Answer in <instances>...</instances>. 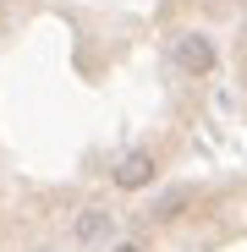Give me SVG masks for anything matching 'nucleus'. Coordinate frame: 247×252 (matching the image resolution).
I'll list each match as a JSON object with an SVG mask.
<instances>
[{"label": "nucleus", "instance_id": "nucleus-1", "mask_svg": "<svg viewBox=\"0 0 247 252\" xmlns=\"http://www.w3.org/2000/svg\"><path fill=\"white\" fill-rule=\"evenodd\" d=\"M171 61H176L187 77H209V71L220 66V50H214L209 33H181L176 44H171Z\"/></svg>", "mask_w": 247, "mask_h": 252}, {"label": "nucleus", "instance_id": "nucleus-2", "mask_svg": "<svg viewBox=\"0 0 247 252\" xmlns=\"http://www.w3.org/2000/svg\"><path fill=\"white\" fill-rule=\"evenodd\" d=\"M110 225H115V214L105 203H94V208H82V214L71 220V247H99L105 236H110Z\"/></svg>", "mask_w": 247, "mask_h": 252}, {"label": "nucleus", "instance_id": "nucleus-3", "mask_svg": "<svg viewBox=\"0 0 247 252\" xmlns=\"http://www.w3.org/2000/svg\"><path fill=\"white\" fill-rule=\"evenodd\" d=\"M154 170H159V159H154V148H132L127 159L115 164V187H127V192H138V187H148V181H154Z\"/></svg>", "mask_w": 247, "mask_h": 252}, {"label": "nucleus", "instance_id": "nucleus-4", "mask_svg": "<svg viewBox=\"0 0 247 252\" xmlns=\"http://www.w3.org/2000/svg\"><path fill=\"white\" fill-rule=\"evenodd\" d=\"M181 203H187V192H165V197L148 208V220H165V214H171V208H181Z\"/></svg>", "mask_w": 247, "mask_h": 252}, {"label": "nucleus", "instance_id": "nucleus-5", "mask_svg": "<svg viewBox=\"0 0 247 252\" xmlns=\"http://www.w3.org/2000/svg\"><path fill=\"white\" fill-rule=\"evenodd\" d=\"M115 252H143V247H138V241H121V247H115Z\"/></svg>", "mask_w": 247, "mask_h": 252}]
</instances>
